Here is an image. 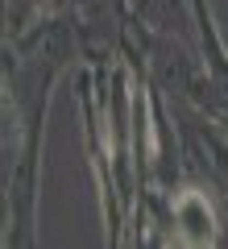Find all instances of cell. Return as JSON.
<instances>
[{"label":"cell","mask_w":228,"mask_h":249,"mask_svg":"<svg viewBox=\"0 0 228 249\" xmlns=\"http://www.w3.org/2000/svg\"><path fill=\"white\" fill-rule=\"evenodd\" d=\"M175 220H178V237L187 245H211L216 241V212H211L208 196H199V191H183L175 199Z\"/></svg>","instance_id":"cell-1"}]
</instances>
